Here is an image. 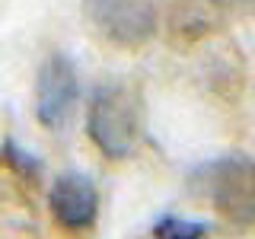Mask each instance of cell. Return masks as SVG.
Masks as SVG:
<instances>
[{
	"instance_id": "obj_1",
	"label": "cell",
	"mask_w": 255,
	"mask_h": 239,
	"mask_svg": "<svg viewBox=\"0 0 255 239\" xmlns=\"http://www.w3.org/2000/svg\"><path fill=\"white\" fill-rule=\"evenodd\" d=\"M86 131L106 159H125L137 150L143 124H140V99L128 86H99L90 102Z\"/></svg>"
},
{
	"instance_id": "obj_2",
	"label": "cell",
	"mask_w": 255,
	"mask_h": 239,
	"mask_svg": "<svg viewBox=\"0 0 255 239\" xmlns=\"http://www.w3.org/2000/svg\"><path fill=\"white\" fill-rule=\"evenodd\" d=\"M198 191L230 227H255V163L249 156H223L195 172Z\"/></svg>"
},
{
	"instance_id": "obj_3",
	"label": "cell",
	"mask_w": 255,
	"mask_h": 239,
	"mask_svg": "<svg viewBox=\"0 0 255 239\" xmlns=\"http://www.w3.org/2000/svg\"><path fill=\"white\" fill-rule=\"evenodd\" d=\"M86 16L115 48H143L159 29V0H83Z\"/></svg>"
},
{
	"instance_id": "obj_4",
	"label": "cell",
	"mask_w": 255,
	"mask_h": 239,
	"mask_svg": "<svg viewBox=\"0 0 255 239\" xmlns=\"http://www.w3.org/2000/svg\"><path fill=\"white\" fill-rule=\"evenodd\" d=\"M77 70L64 54H51L42 70H38L35 83V115L48 131H58L67 124L70 112L77 106Z\"/></svg>"
},
{
	"instance_id": "obj_5",
	"label": "cell",
	"mask_w": 255,
	"mask_h": 239,
	"mask_svg": "<svg viewBox=\"0 0 255 239\" xmlns=\"http://www.w3.org/2000/svg\"><path fill=\"white\" fill-rule=\"evenodd\" d=\"M48 207H51V217L61 230H70V233H83L96 223V214H99V195H96V185L86 175H61L51 185V195H48Z\"/></svg>"
},
{
	"instance_id": "obj_6",
	"label": "cell",
	"mask_w": 255,
	"mask_h": 239,
	"mask_svg": "<svg viewBox=\"0 0 255 239\" xmlns=\"http://www.w3.org/2000/svg\"><path fill=\"white\" fill-rule=\"evenodd\" d=\"M223 6L217 0H175L169 6V38L175 45H195L220 32Z\"/></svg>"
},
{
	"instance_id": "obj_7",
	"label": "cell",
	"mask_w": 255,
	"mask_h": 239,
	"mask_svg": "<svg viewBox=\"0 0 255 239\" xmlns=\"http://www.w3.org/2000/svg\"><path fill=\"white\" fill-rule=\"evenodd\" d=\"M38 223L29 201L13 188L0 185V236H29L35 233Z\"/></svg>"
},
{
	"instance_id": "obj_8",
	"label": "cell",
	"mask_w": 255,
	"mask_h": 239,
	"mask_svg": "<svg viewBox=\"0 0 255 239\" xmlns=\"http://www.w3.org/2000/svg\"><path fill=\"white\" fill-rule=\"evenodd\" d=\"M0 156H3V163L10 166V169L19 175V179H35V175H38V163H35V159H32L29 153H22V150L16 147L13 140H6V143H3Z\"/></svg>"
},
{
	"instance_id": "obj_9",
	"label": "cell",
	"mask_w": 255,
	"mask_h": 239,
	"mask_svg": "<svg viewBox=\"0 0 255 239\" xmlns=\"http://www.w3.org/2000/svg\"><path fill=\"white\" fill-rule=\"evenodd\" d=\"M156 236H201L204 233V227L201 223H188V220H179V217H166V220H159L156 223V230H153Z\"/></svg>"
},
{
	"instance_id": "obj_10",
	"label": "cell",
	"mask_w": 255,
	"mask_h": 239,
	"mask_svg": "<svg viewBox=\"0 0 255 239\" xmlns=\"http://www.w3.org/2000/svg\"><path fill=\"white\" fill-rule=\"evenodd\" d=\"M223 10H255V0H217Z\"/></svg>"
}]
</instances>
